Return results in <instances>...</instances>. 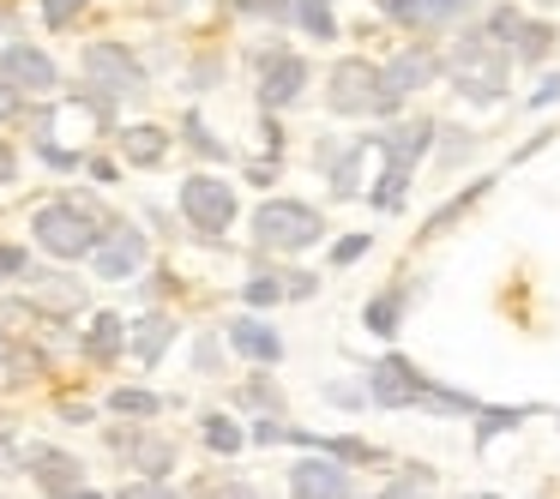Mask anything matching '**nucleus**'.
<instances>
[{"instance_id": "13", "label": "nucleus", "mask_w": 560, "mask_h": 499, "mask_svg": "<svg viewBox=\"0 0 560 499\" xmlns=\"http://www.w3.org/2000/svg\"><path fill=\"white\" fill-rule=\"evenodd\" d=\"M290 487H295V499H350V475L338 470V458H302L290 470Z\"/></svg>"}, {"instance_id": "3", "label": "nucleus", "mask_w": 560, "mask_h": 499, "mask_svg": "<svg viewBox=\"0 0 560 499\" xmlns=\"http://www.w3.org/2000/svg\"><path fill=\"white\" fill-rule=\"evenodd\" d=\"M31 235H37V247L55 259H91L103 223L91 217L79 199H49V205H37V217H31Z\"/></svg>"}, {"instance_id": "5", "label": "nucleus", "mask_w": 560, "mask_h": 499, "mask_svg": "<svg viewBox=\"0 0 560 499\" xmlns=\"http://www.w3.org/2000/svg\"><path fill=\"white\" fill-rule=\"evenodd\" d=\"M319 235H326V223H319V211L302 205V199H266V205L254 211V241L271 247V253H302Z\"/></svg>"}, {"instance_id": "41", "label": "nucleus", "mask_w": 560, "mask_h": 499, "mask_svg": "<svg viewBox=\"0 0 560 499\" xmlns=\"http://www.w3.org/2000/svg\"><path fill=\"white\" fill-rule=\"evenodd\" d=\"M247 181H254V187H271V181H278V157H271V163H254V169H247Z\"/></svg>"}, {"instance_id": "42", "label": "nucleus", "mask_w": 560, "mask_h": 499, "mask_svg": "<svg viewBox=\"0 0 560 499\" xmlns=\"http://www.w3.org/2000/svg\"><path fill=\"white\" fill-rule=\"evenodd\" d=\"M0 37H19V7H0Z\"/></svg>"}, {"instance_id": "38", "label": "nucleus", "mask_w": 560, "mask_h": 499, "mask_svg": "<svg viewBox=\"0 0 560 499\" xmlns=\"http://www.w3.org/2000/svg\"><path fill=\"white\" fill-rule=\"evenodd\" d=\"M13 181H19V151L0 139V187H13Z\"/></svg>"}, {"instance_id": "43", "label": "nucleus", "mask_w": 560, "mask_h": 499, "mask_svg": "<svg viewBox=\"0 0 560 499\" xmlns=\"http://www.w3.org/2000/svg\"><path fill=\"white\" fill-rule=\"evenodd\" d=\"M61 499H97V494H79V487H73V494H61Z\"/></svg>"}, {"instance_id": "20", "label": "nucleus", "mask_w": 560, "mask_h": 499, "mask_svg": "<svg viewBox=\"0 0 560 499\" xmlns=\"http://www.w3.org/2000/svg\"><path fill=\"white\" fill-rule=\"evenodd\" d=\"M170 337H175V325H170L163 313L139 319V325H133V349H139V361H158V355L170 349Z\"/></svg>"}, {"instance_id": "18", "label": "nucleus", "mask_w": 560, "mask_h": 499, "mask_svg": "<svg viewBox=\"0 0 560 499\" xmlns=\"http://www.w3.org/2000/svg\"><path fill=\"white\" fill-rule=\"evenodd\" d=\"M37 482L49 487V494H73V487H79V463L61 458V451H37Z\"/></svg>"}, {"instance_id": "29", "label": "nucleus", "mask_w": 560, "mask_h": 499, "mask_svg": "<svg viewBox=\"0 0 560 499\" xmlns=\"http://www.w3.org/2000/svg\"><path fill=\"white\" fill-rule=\"evenodd\" d=\"M206 445L211 451H242V427L223 421V415H211V421H206Z\"/></svg>"}, {"instance_id": "17", "label": "nucleus", "mask_w": 560, "mask_h": 499, "mask_svg": "<svg viewBox=\"0 0 560 499\" xmlns=\"http://www.w3.org/2000/svg\"><path fill=\"white\" fill-rule=\"evenodd\" d=\"M290 25H302L314 43H338V19H331V0H290Z\"/></svg>"}, {"instance_id": "23", "label": "nucleus", "mask_w": 560, "mask_h": 499, "mask_svg": "<svg viewBox=\"0 0 560 499\" xmlns=\"http://www.w3.org/2000/svg\"><path fill=\"white\" fill-rule=\"evenodd\" d=\"M398 313H404V295H374V301L362 307V319H368L374 337H392V331H398Z\"/></svg>"}, {"instance_id": "8", "label": "nucleus", "mask_w": 560, "mask_h": 499, "mask_svg": "<svg viewBox=\"0 0 560 499\" xmlns=\"http://www.w3.org/2000/svg\"><path fill=\"white\" fill-rule=\"evenodd\" d=\"M182 217L194 223L199 235H223L235 223V187L223 175H187L182 181Z\"/></svg>"}, {"instance_id": "27", "label": "nucleus", "mask_w": 560, "mask_h": 499, "mask_svg": "<svg viewBox=\"0 0 560 499\" xmlns=\"http://www.w3.org/2000/svg\"><path fill=\"white\" fill-rule=\"evenodd\" d=\"M109 409L115 415H158L163 403L151 397V391H139V385H121V391H109Z\"/></svg>"}, {"instance_id": "6", "label": "nucleus", "mask_w": 560, "mask_h": 499, "mask_svg": "<svg viewBox=\"0 0 560 499\" xmlns=\"http://www.w3.org/2000/svg\"><path fill=\"white\" fill-rule=\"evenodd\" d=\"M0 79H7L25 103H49L55 91H61V67H55V55L37 49V43H25V37L0 43Z\"/></svg>"}, {"instance_id": "4", "label": "nucleus", "mask_w": 560, "mask_h": 499, "mask_svg": "<svg viewBox=\"0 0 560 499\" xmlns=\"http://www.w3.org/2000/svg\"><path fill=\"white\" fill-rule=\"evenodd\" d=\"M79 67H85V85L97 91V97H109V103L145 97V67H139V55L127 49V43H115V37L85 43Z\"/></svg>"}, {"instance_id": "11", "label": "nucleus", "mask_w": 560, "mask_h": 499, "mask_svg": "<svg viewBox=\"0 0 560 499\" xmlns=\"http://www.w3.org/2000/svg\"><path fill=\"white\" fill-rule=\"evenodd\" d=\"M422 391H428V379L416 373L404 355H386L380 367H368V397L374 403H386V409H404V403H422Z\"/></svg>"}, {"instance_id": "35", "label": "nucleus", "mask_w": 560, "mask_h": 499, "mask_svg": "<svg viewBox=\"0 0 560 499\" xmlns=\"http://www.w3.org/2000/svg\"><path fill=\"white\" fill-rule=\"evenodd\" d=\"M555 103H560V73H548L542 85L530 91V109H555Z\"/></svg>"}, {"instance_id": "9", "label": "nucleus", "mask_w": 560, "mask_h": 499, "mask_svg": "<svg viewBox=\"0 0 560 499\" xmlns=\"http://www.w3.org/2000/svg\"><path fill=\"white\" fill-rule=\"evenodd\" d=\"M434 133H440V121H434V115H416V121H392L386 133L362 139V151H380V157H386V169H404V175H410L416 163L428 157Z\"/></svg>"}, {"instance_id": "16", "label": "nucleus", "mask_w": 560, "mask_h": 499, "mask_svg": "<svg viewBox=\"0 0 560 499\" xmlns=\"http://www.w3.org/2000/svg\"><path fill=\"white\" fill-rule=\"evenodd\" d=\"M548 49H555V25H548V19H524L506 55H512L518 67H536V61H548Z\"/></svg>"}, {"instance_id": "37", "label": "nucleus", "mask_w": 560, "mask_h": 499, "mask_svg": "<svg viewBox=\"0 0 560 499\" xmlns=\"http://www.w3.org/2000/svg\"><path fill=\"white\" fill-rule=\"evenodd\" d=\"M25 265L31 259L19 253V247H0V277H25Z\"/></svg>"}, {"instance_id": "12", "label": "nucleus", "mask_w": 560, "mask_h": 499, "mask_svg": "<svg viewBox=\"0 0 560 499\" xmlns=\"http://www.w3.org/2000/svg\"><path fill=\"white\" fill-rule=\"evenodd\" d=\"M380 73H386V85L398 91V97H416V91L440 85V55L428 49V43H404L392 61H380Z\"/></svg>"}, {"instance_id": "10", "label": "nucleus", "mask_w": 560, "mask_h": 499, "mask_svg": "<svg viewBox=\"0 0 560 499\" xmlns=\"http://www.w3.org/2000/svg\"><path fill=\"white\" fill-rule=\"evenodd\" d=\"M91 265H97V277H109V283L133 277V271L145 265V229H133V223H109V229L97 235V247H91Z\"/></svg>"}, {"instance_id": "14", "label": "nucleus", "mask_w": 560, "mask_h": 499, "mask_svg": "<svg viewBox=\"0 0 560 499\" xmlns=\"http://www.w3.org/2000/svg\"><path fill=\"white\" fill-rule=\"evenodd\" d=\"M115 145H121V157L133 163V169H158V163L170 157L175 133H163L158 121H133V127H115Z\"/></svg>"}, {"instance_id": "40", "label": "nucleus", "mask_w": 560, "mask_h": 499, "mask_svg": "<svg viewBox=\"0 0 560 499\" xmlns=\"http://www.w3.org/2000/svg\"><path fill=\"white\" fill-rule=\"evenodd\" d=\"M85 169H91V175H97V181H103V187H115V181H121V169H115V163H109V157H85Z\"/></svg>"}, {"instance_id": "31", "label": "nucleus", "mask_w": 560, "mask_h": 499, "mask_svg": "<svg viewBox=\"0 0 560 499\" xmlns=\"http://www.w3.org/2000/svg\"><path fill=\"white\" fill-rule=\"evenodd\" d=\"M518 421H524V409H482V439L506 433V427H518Z\"/></svg>"}, {"instance_id": "39", "label": "nucleus", "mask_w": 560, "mask_h": 499, "mask_svg": "<svg viewBox=\"0 0 560 499\" xmlns=\"http://www.w3.org/2000/svg\"><path fill=\"white\" fill-rule=\"evenodd\" d=\"M254 439H259V445H278V439H290V427H283V421H271V415H266V421L254 427Z\"/></svg>"}, {"instance_id": "22", "label": "nucleus", "mask_w": 560, "mask_h": 499, "mask_svg": "<svg viewBox=\"0 0 560 499\" xmlns=\"http://www.w3.org/2000/svg\"><path fill=\"white\" fill-rule=\"evenodd\" d=\"M488 187H494V181H470V187H464V193H452V199H446V205H440V211H434V217H428V229H422V235H440V229H446V223H452V217H464V211H470V205H476V199H482V193H488Z\"/></svg>"}, {"instance_id": "15", "label": "nucleus", "mask_w": 560, "mask_h": 499, "mask_svg": "<svg viewBox=\"0 0 560 499\" xmlns=\"http://www.w3.org/2000/svg\"><path fill=\"white\" fill-rule=\"evenodd\" d=\"M230 343L247 355V361H278V355H283V337H278L271 325H259V319H235V325H230Z\"/></svg>"}, {"instance_id": "21", "label": "nucleus", "mask_w": 560, "mask_h": 499, "mask_svg": "<svg viewBox=\"0 0 560 499\" xmlns=\"http://www.w3.org/2000/svg\"><path fill=\"white\" fill-rule=\"evenodd\" d=\"M518 25H524V13L512 7V0H500V7H488V19L476 31H482L488 43H500V49H512V37H518Z\"/></svg>"}, {"instance_id": "34", "label": "nucleus", "mask_w": 560, "mask_h": 499, "mask_svg": "<svg viewBox=\"0 0 560 499\" xmlns=\"http://www.w3.org/2000/svg\"><path fill=\"white\" fill-rule=\"evenodd\" d=\"M19 115H25V97H19V91L7 85V79H0V127H7V121H19Z\"/></svg>"}, {"instance_id": "24", "label": "nucleus", "mask_w": 560, "mask_h": 499, "mask_svg": "<svg viewBox=\"0 0 560 499\" xmlns=\"http://www.w3.org/2000/svg\"><path fill=\"white\" fill-rule=\"evenodd\" d=\"M121 343H127V325H121V319H115V313H103V319H97V325H91V337H85V349H91V355H97V361H109V355H115V349H121Z\"/></svg>"}, {"instance_id": "33", "label": "nucleus", "mask_w": 560, "mask_h": 499, "mask_svg": "<svg viewBox=\"0 0 560 499\" xmlns=\"http://www.w3.org/2000/svg\"><path fill=\"white\" fill-rule=\"evenodd\" d=\"M115 499H175V494H170V487H163V482H151V475H145V482L121 487V494H115Z\"/></svg>"}, {"instance_id": "1", "label": "nucleus", "mask_w": 560, "mask_h": 499, "mask_svg": "<svg viewBox=\"0 0 560 499\" xmlns=\"http://www.w3.org/2000/svg\"><path fill=\"white\" fill-rule=\"evenodd\" d=\"M440 73H452V85L470 103H500L506 97V79H512V55L500 43H488L482 31H464L452 43V55H440Z\"/></svg>"}, {"instance_id": "26", "label": "nucleus", "mask_w": 560, "mask_h": 499, "mask_svg": "<svg viewBox=\"0 0 560 499\" xmlns=\"http://www.w3.org/2000/svg\"><path fill=\"white\" fill-rule=\"evenodd\" d=\"M37 13H43V25H49V31H73L79 19L91 13V0H43Z\"/></svg>"}, {"instance_id": "30", "label": "nucleus", "mask_w": 560, "mask_h": 499, "mask_svg": "<svg viewBox=\"0 0 560 499\" xmlns=\"http://www.w3.org/2000/svg\"><path fill=\"white\" fill-rule=\"evenodd\" d=\"M368 241H374V235H368V229L343 235V241L331 247V265H350V259H362V253H368Z\"/></svg>"}, {"instance_id": "28", "label": "nucleus", "mask_w": 560, "mask_h": 499, "mask_svg": "<svg viewBox=\"0 0 560 499\" xmlns=\"http://www.w3.org/2000/svg\"><path fill=\"white\" fill-rule=\"evenodd\" d=\"M182 139H187V145L199 151V157H223V145H218V139H211V127L199 121V115H182Z\"/></svg>"}, {"instance_id": "25", "label": "nucleus", "mask_w": 560, "mask_h": 499, "mask_svg": "<svg viewBox=\"0 0 560 499\" xmlns=\"http://www.w3.org/2000/svg\"><path fill=\"white\" fill-rule=\"evenodd\" d=\"M380 499H434V470H422V463H416V470H404Z\"/></svg>"}, {"instance_id": "19", "label": "nucleus", "mask_w": 560, "mask_h": 499, "mask_svg": "<svg viewBox=\"0 0 560 499\" xmlns=\"http://www.w3.org/2000/svg\"><path fill=\"white\" fill-rule=\"evenodd\" d=\"M127 458H133L151 482H163V470L175 463V445H170V439H127Z\"/></svg>"}, {"instance_id": "2", "label": "nucleus", "mask_w": 560, "mask_h": 499, "mask_svg": "<svg viewBox=\"0 0 560 499\" xmlns=\"http://www.w3.org/2000/svg\"><path fill=\"white\" fill-rule=\"evenodd\" d=\"M326 109L331 115H374V121H386V115L404 109V97L386 85L380 61L350 55V61H338V67H331V79H326Z\"/></svg>"}, {"instance_id": "32", "label": "nucleus", "mask_w": 560, "mask_h": 499, "mask_svg": "<svg viewBox=\"0 0 560 499\" xmlns=\"http://www.w3.org/2000/svg\"><path fill=\"white\" fill-rule=\"evenodd\" d=\"M247 301H254V307L283 301V283H278V277H254V283H247Z\"/></svg>"}, {"instance_id": "7", "label": "nucleus", "mask_w": 560, "mask_h": 499, "mask_svg": "<svg viewBox=\"0 0 560 499\" xmlns=\"http://www.w3.org/2000/svg\"><path fill=\"white\" fill-rule=\"evenodd\" d=\"M307 85H314V67L295 49H283V43L259 49V109H271V115L290 109V103L307 97Z\"/></svg>"}, {"instance_id": "36", "label": "nucleus", "mask_w": 560, "mask_h": 499, "mask_svg": "<svg viewBox=\"0 0 560 499\" xmlns=\"http://www.w3.org/2000/svg\"><path fill=\"white\" fill-rule=\"evenodd\" d=\"M314 289H319V277H314V271H290V283H283V295H295V301H307Z\"/></svg>"}]
</instances>
